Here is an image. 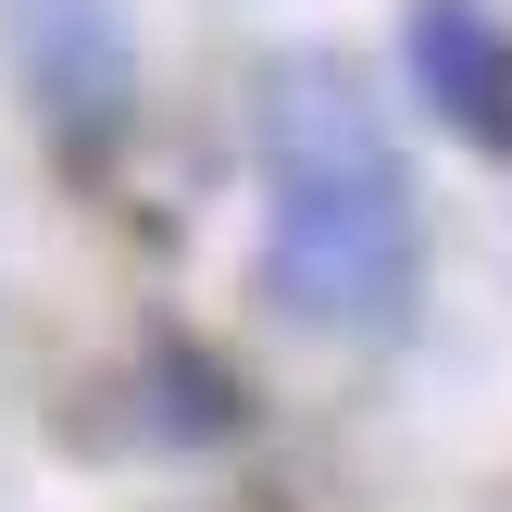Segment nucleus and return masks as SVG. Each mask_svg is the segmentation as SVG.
Listing matches in <instances>:
<instances>
[{"label": "nucleus", "instance_id": "1", "mask_svg": "<svg viewBox=\"0 0 512 512\" xmlns=\"http://www.w3.org/2000/svg\"><path fill=\"white\" fill-rule=\"evenodd\" d=\"M250 138H263V263H275V300H288L300 325H350V338L400 325L413 313V275H425V225H413V175H400V138L363 100V75L325 63V50L263 63Z\"/></svg>", "mask_w": 512, "mask_h": 512}, {"label": "nucleus", "instance_id": "2", "mask_svg": "<svg viewBox=\"0 0 512 512\" xmlns=\"http://www.w3.org/2000/svg\"><path fill=\"white\" fill-rule=\"evenodd\" d=\"M413 75H425V113H450L475 150H512V38H500V13L425 0L413 13Z\"/></svg>", "mask_w": 512, "mask_h": 512}, {"label": "nucleus", "instance_id": "3", "mask_svg": "<svg viewBox=\"0 0 512 512\" xmlns=\"http://www.w3.org/2000/svg\"><path fill=\"white\" fill-rule=\"evenodd\" d=\"M38 88H50V125H63V138H113L125 50H113V25H100L88 0H50L38 13Z\"/></svg>", "mask_w": 512, "mask_h": 512}]
</instances>
